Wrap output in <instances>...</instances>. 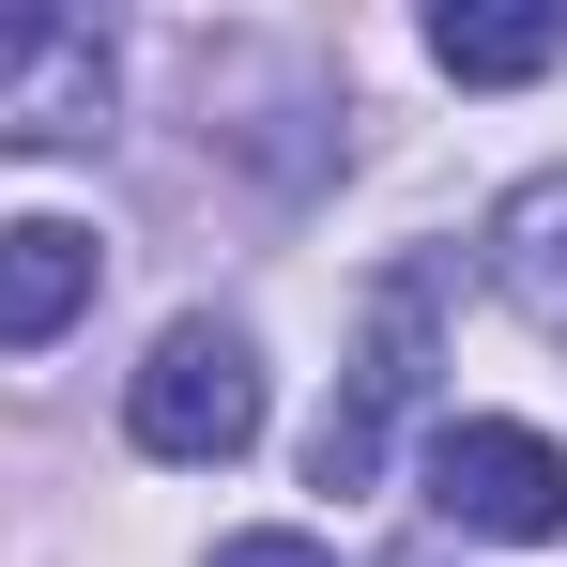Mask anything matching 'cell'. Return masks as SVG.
<instances>
[{
  "label": "cell",
  "instance_id": "cell-6",
  "mask_svg": "<svg viewBox=\"0 0 567 567\" xmlns=\"http://www.w3.org/2000/svg\"><path fill=\"white\" fill-rule=\"evenodd\" d=\"M430 62H445L461 93L553 78V62H567V0H445V16H430Z\"/></svg>",
  "mask_w": 567,
  "mask_h": 567
},
{
  "label": "cell",
  "instance_id": "cell-7",
  "mask_svg": "<svg viewBox=\"0 0 567 567\" xmlns=\"http://www.w3.org/2000/svg\"><path fill=\"white\" fill-rule=\"evenodd\" d=\"M491 277H506V307L537 338H567V169H537V185L491 215Z\"/></svg>",
  "mask_w": 567,
  "mask_h": 567
},
{
  "label": "cell",
  "instance_id": "cell-3",
  "mask_svg": "<svg viewBox=\"0 0 567 567\" xmlns=\"http://www.w3.org/2000/svg\"><path fill=\"white\" fill-rule=\"evenodd\" d=\"M430 522L506 537V553L567 537V445L522 430V414H461V430H430Z\"/></svg>",
  "mask_w": 567,
  "mask_h": 567
},
{
  "label": "cell",
  "instance_id": "cell-8",
  "mask_svg": "<svg viewBox=\"0 0 567 567\" xmlns=\"http://www.w3.org/2000/svg\"><path fill=\"white\" fill-rule=\"evenodd\" d=\"M215 567H338L322 537H215Z\"/></svg>",
  "mask_w": 567,
  "mask_h": 567
},
{
  "label": "cell",
  "instance_id": "cell-5",
  "mask_svg": "<svg viewBox=\"0 0 567 567\" xmlns=\"http://www.w3.org/2000/svg\"><path fill=\"white\" fill-rule=\"evenodd\" d=\"M93 277H107L93 215H16V230H0V353H47V338L93 307Z\"/></svg>",
  "mask_w": 567,
  "mask_h": 567
},
{
  "label": "cell",
  "instance_id": "cell-1",
  "mask_svg": "<svg viewBox=\"0 0 567 567\" xmlns=\"http://www.w3.org/2000/svg\"><path fill=\"white\" fill-rule=\"evenodd\" d=\"M123 430H138V461H246L261 445V353L230 338V322H169L138 383H123Z\"/></svg>",
  "mask_w": 567,
  "mask_h": 567
},
{
  "label": "cell",
  "instance_id": "cell-4",
  "mask_svg": "<svg viewBox=\"0 0 567 567\" xmlns=\"http://www.w3.org/2000/svg\"><path fill=\"white\" fill-rule=\"evenodd\" d=\"M430 399V277H383L369 291V353L338 383V414L307 430V491H369L383 475V430Z\"/></svg>",
  "mask_w": 567,
  "mask_h": 567
},
{
  "label": "cell",
  "instance_id": "cell-2",
  "mask_svg": "<svg viewBox=\"0 0 567 567\" xmlns=\"http://www.w3.org/2000/svg\"><path fill=\"white\" fill-rule=\"evenodd\" d=\"M107 107H123V62H107L93 16L0 0V154H93Z\"/></svg>",
  "mask_w": 567,
  "mask_h": 567
}]
</instances>
